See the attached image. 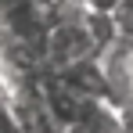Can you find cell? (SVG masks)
Here are the masks:
<instances>
[{
  "label": "cell",
  "instance_id": "3957f363",
  "mask_svg": "<svg viewBox=\"0 0 133 133\" xmlns=\"http://www.w3.org/2000/svg\"><path fill=\"white\" fill-rule=\"evenodd\" d=\"M115 111H119V122H122V130H126V133H133V97L119 101V104H115Z\"/></svg>",
  "mask_w": 133,
  "mask_h": 133
},
{
  "label": "cell",
  "instance_id": "7a4b0ae2",
  "mask_svg": "<svg viewBox=\"0 0 133 133\" xmlns=\"http://www.w3.org/2000/svg\"><path fill=\"white\" fill-rule=\"evenodd\" d=\"M0 133H25L22 111H18V104L11 101V94L4 87H0Z\"/></svg>",
  "mask_w": 133,
  "mask_h": 133
},
{
  "label": "cell",
  "instance_id": "6da1fadb",
  "mask_svg": "<svg viewBox=\"0 0 133 133\" xmlns=\"http://www.w3.org/2000/svg\"><path fill=\"white\" fill-rule=\"evenodd\" d=\"M43 68L50 72H65V68L90 61V58H101L104 47L97 43V36L90 32L87 15L83 18H65V22H50L43 29Z\"/></svg>",
  "mask_w": 133,
  "mask_h": 133
}]
</instances>
